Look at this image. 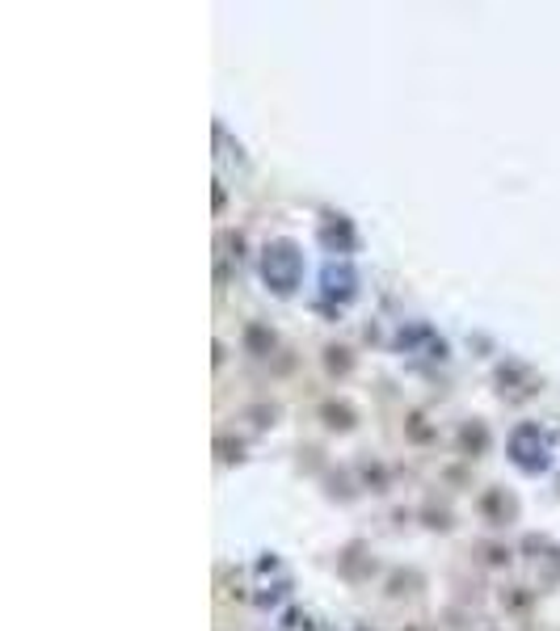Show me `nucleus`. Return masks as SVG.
<instances>
[{
  "label": "nucleus",
  "instance_id": "1",
  "mask_svg": "<svg viewBox=\"0 0 560 631\" xmlns=\"http://www.w3.org/2000/svg\"><path fill=\"white\" fill-rule=\"evenodd\" d=\"M261 274H266V282H270L279 295L295 291V282H300V253H295V244H287V240L270 244L266 258H261Z\"/></svg>",
  "mask_w": 560,
  "mask_h": 631
},
{
  "label": "nucleus",
  "instance_id": "2",
  "mask_svg": "<svg viewBox=\"0 0 560 631\" xmlns=\"http://www.w3.org/2000/svg\"><path fill=\"white\" fill-rule=\"evenodd\" d=\"M510 455L518 468L539 471V468H548V459H552V443H548V434H543L539 425H523V429H514Z\"/></svg>",
  "mask_w": 560,
  "mask_h": 631
},
{
  "label": "nucleus",
  "instance_id": "3",
  "mask_svg": "<svg viewBox=\"0 0 560 631\" xmlns=\"http://www.w3.org/2000/svg\"><path fill=\"white\" fill-rule=\"evenodd\" d=\"M325 291H329V295H337V300H351V291H354V274H351V265H329V274H325Z\"/></svg>",
  "mask_w": 560,
  "mask_h": 631
}]
</instances>
